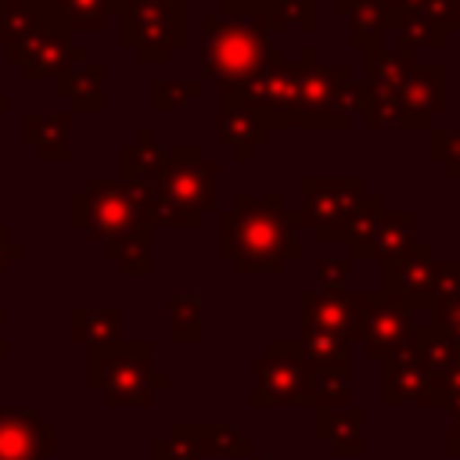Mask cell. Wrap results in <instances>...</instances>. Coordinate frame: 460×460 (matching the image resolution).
Listing matches in <instances>:
<instances>
[{
    "mask_svg": "<svg viewBox=\"0 0 460 460\" xmlns=\"http://www.w3.org/2000/svg\"><path fill=\"white\" fill-rule=\"evenodd\" d=\"M219 255L237 273H284L298 259V226L280 194H237L230 208L216 212Z\"/></svg>",
    "mask_w": 460,
    "mask_h": 460,
    "instance_id": "cell-1",
    "label": "cell"
},
{
    "mask_svg": "<svg viewBox=\"0 0 460 460\" xmlns=\"http://www.w3.org/2000/svg\"><path fill=\"white\" fill-rule=\"evenodd\" d=\"M273 29H280L270 14L252 18H223L208 11L201 18V83H216L219 90L241 86L255 72L273 61H284V50L273 47Z\"/></svg>",
    "mask_w": 460,
    "mask_h": 460,
    "instance_id": "cell-2",
    "label": "cell"
},
{
    "mask_svg": "<svg viewBox=\"0 0 460 460\" xmlns=\"http://www.w3.org/2000/svg\"><path fill=\"white\" fill-rule=\"evenodd\" d=\"M295 65V115L291 129H345L363 108V79L345 61L327 65L316 47H302Z\"/></svg>",
    "mask_w": 460,
    "mask_h": 460,
    "instance_id": "cell-3",
    "label": "cell"
},
{
    "mask_svg": "<svg viewBox=\"0 0 460 460\" xmlns=\"http://www.w3.org/2000/svg\"><path fill=\"white\" fill-rule=\"evenodd\" d=\"M219 201V162L205 158L198 144H172L165 169L151 187L155 226H201Z\"/></svg>",
    "mask_w": 460,
    "mask_h": 460,
    "instance_id": "cell-4",
    "label": "cell"
},
{
    "mask_svg": "<svg viewBox=\"0 0 460 460\" xmlns=\"http://www.w3.org/2000/svg\"><path fill=\"white\" fill-rule=\"evenodd\" d=\"M68 219L97 237L101 244L129 241V237H151L155 226V208H151V190L129 187L111 176H90L79 194L68 201Z\"/></svg>",
    "mask_w": 460,
    "mask_h": 460,
    "instance_id": "cell-5",
    "label": "cell"
},
{
    "mask_svg": "<svg viewBox=\"0 0 460 460\" xmlns=\"http://www.w3.org/2000/svg\"><path fill=\"white\" fill-rule=\"evenodd\" d=\"M119 40L144 65H165L187 43V4L183 0H122Z\"/></svg>",
    "mask_w": 460,
    "mask_h": 460,
    "instance_id": "cell-6",
    "label": "cell"
},
{
    "mask_svg": "<svg viewBox=\"0 0 460 460\" xmlns=\"http://www.w3.org/2000/svg\"><path fill=\"white\" fill-rule=\"evenodd\" d=\"M302 208L291 212L295 226L316 230V241H341L349 219L367 198V180L363 176H302L298 180Z\"/></svg>",
    "mask_w": 460,
    "mask_h": 460,
    "instance_id": "cell-7",
    "label": "cell"
},
{
    "mask_svg": "<svg viewBox=\"0 0 460 460\" xmlns=\"http://www.w3.org/2000/svg\"><path fill=\"white\" fill-rule=\"evenodd\" d=\"M90 385L108 402H144L151 395V345L111 341L90 349Z\"/></svg>",
    "mask_w": 460,
    "mask_h": 460,
    "instance_id": "cell-8",
    "label": "cell"
},
{
    "mask_svg": "<svg viewBox=\"0 0 460 460\" xmlns=\"http://www.w3.org/2000/svg\"><path fill=\"white\" fill-rule=\"evenodd\" d=\"M295 65L273 61L262 72H255L252 79H244L241 86H226V93H234L244 108H252L270 129H291V115H295Z\"/></svg>",
    "mask_w": 460,
    "mask_h": 460,
    "instance_id": "cell-9",
    "label": "cell"
},
{
    "mask_svg": "<svg viewBox=\"0 0 460 460\" xmlns=\"http://www.w3.org/2000/svg\"><path fill=\"white\" fill-rule=\"evenodd\" d=\"M410 309L385 295V291H367L359 295V316H356V338L367 345L370 356H395L399 349L410 345Z\"/></svg>",
    "mask_w": 460,
    "mask_h": 460,
    "instance_id": "cell-10",
    "label": "cell"
},
{
    "mask_svg": "<svg viewBox=\"0 0 460 460\" xmlns=\"http://www.w3.org/2000/svg\"><path fill=\"white\" fill-rule=\"evenodd\" d=\"M255 402H298L309 399L313 388V367L305 363L302 349L295 341H277L270 356L255 359Z\"/></svg>",
    "mask_w": 460,
    "mask_h": 460,
    "instance_id": "cell-11",
    "label": "cell"
},
{
    "mask_svg": "<svg viewBox=\"0 0 460 460\" xmlns=\"http://www.w3.org/2000/svg\"><path fill=\"white\" fill-rule=\"evenodd\" d=\"M402 129H431V119L449 108V65L446 61H413L399 86Z\"/></svg>",
    "mask_w": 460,
    "mask_h": 460,
    "instance_id": "cell-12",
    "label": "cell"
},
{
    "mask_svg": "<svg viewBox=\"0 0 460 460\" xmlns=\"http://www.w3.org/2000/svg\"><path fill=\"white\" fill-rule=\"evenodd\" d=\"M431 273H435L431 244L413 241L399 259L385 262V295L399 298L406 309L410 305H428L431 309Z\"/></svg>",
    "mask_w": 460,
    "mask_h": 460,
    "instance_id": "cell-13",
    "label": "cell"
},
{
    "mask_svg": "<svg viewBox=\"0 0 460 460\" xmlns=\"http://www.w3.org/2000/svg\"><path fill=\"white\" fill-rule=\"evenodd\" d=\"M61 29L43 0H0V54L4 61L18 65L22 50L40 40L43 32Z\"/></svg>",
    "mask_w": 460,
    "mask_h": 460,
    "instance_id": "cell-14",
    "label": "cell"
},
{
    "mask_svg": "<svg viewBox=\"0 0 460 460\" xmlns=\"http://www.w3.org/2000/svg\"><path fill=\"white\" fill-rule=\"evenodd\" d=\"M86 61H90V50L83 43H72V36L65 29H50L22 50L18 68L32 83V79H54V75H61L75 65H86Z\"/></svg>",
    "mask_w": 460,
    "mask_h": 460,
    "instance_id": "cell-15",
    "label": "cell"
},
{
    "mask_svg": "<svg viewBox=\"0 0 460 460\" xmlns=\"http://www.w3.org/2000/svg\"><path fill=\"white\" fill-rule=\"evenodd\" d=\"M302 331H323L338 338H356V316H359V295L349 291H320L302 295Z\"/></svg>",
    "mask_w": 460,
    "mask_h": 460,
    "instance_id": "cell-16",
    "label": "cell"
},
{
    "mask_svg": "<svg viewBox=\"0 0 460 460\" xmlns=\"http://www.w3.org/2000/svg\"><path fill=\"white\" fill-rule=\"evenodd\" d=\"M216 129H219L223 144H230V151H234L241 162H248L252 151L262 147V144L270 140V133H273L252 108H244V104H241L234 93H226V90H219V119H216Z\"/></svg>",
    "mask_w": 460,
    "mask_h": 460,
    "instance_id": "cell-17",
    "label": "cell"
},
{
    "mask_svg": "<svg viewBox=\"0 0 460 460\" xmlns=\"http://www.w3.org/2000/svg\"><path fill=\"white\" fill-rule=\"evenodd\" d=\"M165 151H169V147L158 144L155 129H151V126H140L137 137L119 147V172H122L119 180L129 183V187L151 190V187L158 183L162 169H165Z\"/></svg>",
    "mask_w": 460,
    "mask_h": 460,
    "instance_id": "cell-18",
    "label": "cell"
},
{
    "mask_svg": "<svg viewBox=\"0 0 460 460\" xmlns=\"http://www.w3.org/2000/svg\"><path fill=\"white\" fill-rule=\"evenodd\" d=\"M50 428L29 410H0V460H36L47 453Z\"/></svg>",
    "mask_w": 460,
    "mask_h": 460,
    "instance_id": "cell-19",
    "label": "cell"
},
{
    "mask_svg": "<svg viewBox=\"0 0 460 460\" xmlns=\"http://www.w3.org/2000/svg\"><path fill=\"white\" fill-rule=\"evenodd\" d=\"M68 133H72V111H50V115L25 111L22 115V140L43 162H68L72 158Z\"/></svg>",
    "mask_w": 460,
    "mask_h": 460,
    "instance_id": "cell-20",
    "label": "cell"
},
{
    "mask_svg": "<svg viewBox=\"0 0 460 460\" xmlns=\"http://www.w3.org/2000/svg\"><path fill=\"white\" fill-rule=\"evenodd\" d=\"M431 377L435 374L424 367V359L406 345L385 359V399H431Z\"/></svg>",
    "mask_w": 460,
    "mask_h": 460,
    "instance_id": "cell-21",
    "label": "cell"
},
{
    "mask_svg": "<svg viewBox=\"0 0 460 460\" xmlns=\"http://www.w3.org/2000/svg\"><path fill=\"white\" fill-rule=\"evenodd\" d=\"M54 93L72 104V111H101L104 108V65L86 61L61 75H54Z\"/></svg>",
    "mask_w": 460,
    "mask_h": 460,
    "instance_id": "cell-22",
    "label": "cell"
},
{
    "mask_svg": "<svg viewBox=\"0 0 460 460\" xmlns=\"http://www.w3.org/2000/svg\"><path fill=\"white\" fill-rule=\"evenodd\" d=\"M413 241H417V216H413L410 208H385V216L377 219L374 241H370V259L392 262V259H399Z\"/></svg>",
    "mask_w": 460,
    "mask_h": 460,
    "instance_id": "cell-23",
    "label": "cell"
},
{
    "mask_svg": "<svg viewBox=\"0 0 460 460\" xmlns=\"http://www.w3.org/2000/svg\"><path fill=\"white\" fill-rule=\"evenodd\" d=\"M349 47L356 50H377L385 32H388V0H352L349 11Z\"/></svg>",
    "mask_w": 460,
    "mask_h": 460,
    "instance_id": "cell-24",
    "label": "cell"
},
{
    "mask_svg": "<svg viewBox=\"0 0 460 460\" xmlns=\"http://www.w3.org/2000/svg\"><path fill=\"white\" fill-rule=\"evenodd\" d=\"M399 22H431L456 32L460 0H388V29H395Z\"/></svg>",
    "mask_w": 460,
    "mask_h": 460,
    "instance_id": "cell-25",
    "label": "cell"
},
{
    "mask_svg": "<svg viewBox=\"0 0 460 460\" xmlns=\"http://www.w3.org/2000/svg\"><path fill=\"white\" fill-rule=\"evenodd\" d=\"M413 58H406L402 50H367V61H363V86L374 90V93H399L406 72H410Z\"/></svg>",
    "mask_w": 460,
    "mask_h": 460,
    "instance_id": "cell-26",
    "label": "cell"
},
{
    "mask_svg": "<svg viewBox=\"0 0 460 460\" xmlns=\"http://www.w3.org/2000/svg\"><path fill=\"white\" fill-rule=\"evenodd\" d=\"M68 327H72V338H79L90 349H97V345H111L119 338L122 316H119L115 305H101V309L97 305H86V309H75L72 313Z\"/></svg>",
    "mask_w": 460,
    "mask_h": 460,
    "instance_id": "cell-27",
    "label": "cell"
},
{
    "mask_svg": "<svg viewBox=\"0 0 460 460\" xmlns=\"http://www.w3.org/2000/svg\"><path fill=\"white\" fill-rule=\"evenodd\" d=\"M381 216H385V198L377 190H367L363 205L356 208V216L349 219L345 234H341V241L349 244V259H370V241H374Z\"/></svg>",
    "mask_w": 460,
    "mask_h": 460,
    "instance_id": "cell-28",
    "label": "cell"
},
{
    "mask_svg": "<svg viewBox=\"0 0 460 460\" xmlns=\"http://www.w3.org/2000/svg\"><path fill=\"white\" fill-rule=\"evenodd\" d=\"M54 14V22L72 36L79 32H101L108 22V4L104 0H43Z\"/></svg>",
    "mask_w": 460,
    "mask_h": 460,
    "instance_id": "cell-29",
    "label": "cell"
},
{
    "mask_svg": "<svg viewBox=\"0 0 460 460\" xmlns=\"http://www.w3.org/2000/svg\"><path fill=\"white\" fill-rule=\"evenodd\" d=\"M367 90V86H363ZM359 119L367 129H402V108H399V93H363V108Z\"/></svg>",
    "mask_w": 460,
    "mask_h": 460,
    "instance_id": "cell-30",
    "label": "cell"
},
{
    "mask_svg": "<svg viewBox=\"0 0 460 460\" xmlns=\"http://www.w3.org/2000/svg\"><path fill=\"white\" fill-rule=\"evenodd\" d=\"M392 32L399 36L395 50H402L406 58L417 54V50H431V47H446L449 43V29L431 25V22H399Z\"/></svg>",
    "mask_w": 460,
    "mask_h": 460,
    "instance_id": "cell-31",
    "label": "cell"
},
{
    "mask_svg": "<svg viewBox=\"0 0 460 460\" xmlns=\"http://www.w3.org/2000/svg\"><path fill=\"white\" fill-rule=\"evenodd\" d=\"M104 255L122 270V273H151V237H129V241H115L104 244Z\"/></svg>",
    "mask_w": 460,
    "mask_h": 460,
    "instance_id": "cell-32",
    "label": "cell"
},
{
    "mask_svg": "<svg viewBox=\"0 0 460 460\" xmlns=\"http://www.w3.org/2000/svg\"><path fill=\"white\" fill-rule=\"evenodd\" d=\"M205 83L201 79H155L151 83V104L155 111H176L180 104L201 97Z\"/></svg>",
    "mask_w": 460,
    "mask_h": 460,
    "instance_id": "cell-33",
    "label": "cell"
},
{
    "mask_svg": "<svg viewBox=\"0 0 460 460\" xmlns=\"http://www.w3.org/2000/svg\"><path fill=\"white\" fill-rule=\"evenodd\" d=\"M345 395H349V370H345V363L313 370L309 399H320L323 406H338V402H345Z\"/></svg>",
    "mask_w": 460,
    "mask_h": 460,
    "instance_id": "cell-34",
    "label": "cell"
},
{
    "mask_svg": "<svg viewBox=\"0 0 460 460\" xmlns=\"http://www.w3.org/2000/svg\"><path fill=\"white\" fill-rule=\"evenodd\" d=\"M428 155L431 162H442L449 176L460 180V126L453 129H442V126H431V137H428Z\"/></svg>",
    "mask_w": 460,
    "mask_h": 460,
    "instance_id": "cell-35",
    "label": "cell"
},
{
    "mask_svg": "<svg viewBox=\"0 0 460 460\" xmlns=\"http://www.w3.org/2000/svg\"><path fill=\"white\" fill-rule=\"evenodd\" d=\"M172 338H201V298H172Z\"/></svg>",
    "mask_w": 460,
    "mask_h": 460,
    "instance_id": "cell-36",
    "label": "cell"
},
{
    "mask_svg": "<svg viewBox=\"0 0 460 460\" xmlns=\"http://www.w3.org/2000/svg\"><path fill=\"white\" fill-rule=\"evenodd\" d=\"M277 25L280 29H316V0H284L277 7Z\"/></svg>",
    "mask_w": 460,
    "mask_h": 460,
    "instance_id": "cell-37",
    "label": "cell"
},
{
    "mask_svg": "<svg viewBox=\"0 0 460 460\" xmlns=\"http://www.w3.org/2000/svg\"><path fill=\"white\" fill-rule=\"evenodd\" d=\"M284 0H216V14L223 18H252V14H270L277 22V7Z\"/></svg>",
    "mask_w": 460,
    "mask_h": 460,
    "instance_id": "cell-38",
    "label": "cell"
},
{
    "mask_svg": "<svg viewBox=\"0 0 460 460\" xmlns=\"http://www.w3.org/2000/svg\"><path fill=\"white\" fill-rule=\"evenodd\" d=\"M316 273H320V280H323V291H345L349 259H320V262H316Z\"/></svg>",
    "mask_w": 460,
    "mask_h": 460,
    "instance_id": "cell-39",
    "label": "cell"
},
{
    "mask_svg": "<svg viewBox=\"0 0 460 460\" xmlns=\"http://www.w3.org/2000/svg\"><path fill=\"white\" fill-rule=\"evenodd\" d=\"M22 259V244L18 241H11L7 237V230L0 226V270H7L11 262H18Z\"/></svg>",
    "mask_w": 460,
    "mask_h": 460,
    "instance_id": "cell-40",
    "label": "cell"
},
{
    "mask_svg": "<svg viewBox=\"0 0 460 460\" xmlns=\"http://www.w3.org/2000/svg\"><path fill=\"white\" fill-rule=\"evenodd\" d=\"M349 4H352V0H331V7H334L338 14H345V11H349Z\"/></svg>",
    "mask_w": 460,
    "mask_h": 460,
    "instance_id": "cell-41",
    "label": "cell"
},
{
    "mask_svg": "<svg viewBox=\"0 0 460 460\" xmlns=\"http://www.w3.org/2000/svg\"><path fill=\"white\" fill-rule=\"evenodd\" d=\"M104 4H108V14H115V11H119V4H122V0H104Z\"/></svg>",
    "mask_w": 460,
    "mask_h": 460,
    "instance_id": "cell-42",
    "label": "cell"
},
{
    "mask_svg": "<svg viewBox=\"0 0 460 460\" xmlns=\"http://www.w3.org/2000/svg\"><path fill=\"white\" fill-rule=\"evenodd\" d=\"M0 111H7V97L4 93H0Z\"/></svg>",
    "mask_w": 460,
    "mask_h": 460,
    "instance_id": "cell-43",
    "label": "cell"
},
{
    "mask_svg": "<svg viewBox=\"0 0 460 460\" xmlns=\"http://www.w3.org/2000/svg\"><path fill=\"white\" fill-rule=\"evenodd\" d=\"M0 323H4V309H0ZM0 352H4V345H0Z\"/></svg>",
    "mask_w": 460,
    "mask_h": 460,
    "instance_id": "cell-44",
    "label": "cell"
},
{
    "mask_svg": "<svg viewBox=\"0 0 460 460\" xmlns=\"http://www.w3.org/2000/svg\"><path fill=\"white\" fill-rule=\"evenodd\" d=\"M456 262H460V259H456Z\"/></svg>",
    "mask_w": 460,
    "mask_h": 460,
    "instance_id": "cell-45",
    "label": "cell"
}]
</instances>
